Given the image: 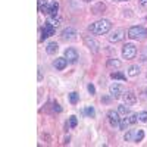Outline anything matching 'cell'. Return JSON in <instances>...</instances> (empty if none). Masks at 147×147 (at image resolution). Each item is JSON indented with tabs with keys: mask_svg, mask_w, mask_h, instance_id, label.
Here are the masks:
<instances>
[{
	"mask_svg": "<svg viewBox=\"0 0 147 147\" xmlns=\"http://www.w3.org/2000/svg\"><path fill=\"white\" fill-rule=\"evenodd\" d=\"M110 28H112L110 21L100 19V21H97V22H93L91 25L88 27V31L91 34H96V35H102V34H107L110 31Z\"/></svg>",
	"mask_w": 147,
	"mask_h": 147,
	"instance_id": "1",
	"label": "cell"
},
{
	"mask_svg": "<svg viewBox=\"0 0 147 147\" xmlns=\"http://www.w3.org/2000/svg\"><path fill=\"white\" fill-rule=\"evenodd\" d=\"M128 37L131 40H144V38H147V30L140 25L131 27L128 30Z\"/></svg>",
	"mask_w": 147,
	"mask_h": 147,
	"instance_id": "2",
	"label": "cell"
},
{
	"mask_svg": "<svg viewBox=\"0 0 147 147\" xmlns=\"http://www.w3.org/2000/svg\"><path fill=\"white\" fill-rule=\"evenodd\" d=\"M137 55V47L134 46L132 43H127L124 44V47H122V57L124 59H134Z\"/></svg>",
	"mask_w": 147,
	"mask_h": 147,
	"instance_id": "3",
	"label": "cell"
},
{
	"mask_svg": "<svg viewBox=\"0 0 147 147\" xmlns=\"http://www.w3.org/2000/svg\"><path fill=\"white\" fill-rule=\"evenodd\" d=\"M84 43H85V46H87L93 53H97V52H99L100 44L97 43V41L93 38V37H90V35H84Z\"/></svg>",
	"mask_w": 147,
	"mask_h": 147,
	"instance_id": "4",
	"label": "cell"
},
{
	"mask_svg": "<svg viewBox=\"0 0 147 147\" xmlns=\"http://www.w3.org/2000/svg\"><path fill=\"white\" fill-rule=\"evenodd\" d=\"M122 99H124V103L128 105V106H132L137 103V96L134 94V91H125L124 94H122Z\"/></svg>",
	"mask_w": 147,
	"mask_h": 147,
	"instance_id": "5",
	"label": "cell"
},
{
	"mask_svg": "<svg viewBox=\"0 0 147 147\" xmlns=\"http://www.w3.org/2000/svg\"><path fill=\"white\" fill-rule=\"evenodd\" d=\"M107 119H109V124L112 125V127H119V122H121L119 112H115V110H109V112H107Z\"/></svg>",
	"mask_w": 147,
	"mask_h": 147,
	"instance_id": "6",
	"label": "cell"
},
{
	"mask_svg": "<svg viewBox=\"0 0 147 147\" xmlns=\"http://www.w3.org/2000/svg\"><path fill=\"white\" fill-rule=\"evenodd\" d=\"M122 91H124V88H122V85L118 84V82H113L109 87V93H110V96H112L113 99H118V97L122 94Z\"/></svg>",
	"mask_w": 147,
	"mask_h": 147,
	"instance_id": "7",
	"label": "cell"
},
{
	"mask_svg": "<svg viewBox=\"0 0 147 147\" xmlns=\"http://www.w3.org/2000/svg\"><path fill=\"white\" fill-rule=\"evenodd\" d=\"M53 34H55V27H52L50 24H47V22H46L44 28H41V37H40V41H43V40L49 38V37L53 35Z\"/></svg>",
	"mask_w": 147,
	"mask_h": 147,
	"instance_id": "8",
	"label": "cell"
},
{
	"mask_svg": "<svg viewBox=\"0 0 147 147\" xmlns=\"http://www.w3.org/2000/svg\"><path fill=\"white\" fill-rule=\"evenodd\" d=\"M65 57H66L68 62H71V63H75L77 60H78V52L75 50V49L69 47V49H66V50H65Z\"/></svg>",
	"mask_w": 147,
	"mask_h": 147,
	"instance_id": "9",
	"label": "cell"
},
{
	"mask_svg": "<svg viewBox=\"0 0 147 147\" xmlns=\"http://www.w3.org/2000/svg\"><path fill=\"white\" fill-rule=\"evenodd\" d=\"M124 37H125V32H124V31H122V30H116V31H113V32H110L109 41H110V43H118V41H121V40H124Z\"/></svg>",
	"mask_w": 147,
	"mask_h": 147,
	"instance_id": "10",
	"label": "cell"
},
{
	"mask_svg": "<svg viewBox=\"0 0 147 147\" xmlns=\"http://www.w3.org/2000/svg\"><path fill=\"white\" fill-rule=\"evenodd\" d=\"M75 35H77V32H75V30H74L72 27H68V28H65L62 32H60V37H62L63 40H72Z\"/></svg>",
	"mask_w": 147,
	"mask_h": 147,
	"instance_id": "11",
	"label": "cell"
},
{
	"mask_svg": "<svg viewBox=\"0 0 147 147\" xmlns=\"http://www.w3.org/2000/svg\"><path fill=\"white\" fill-rule=\"evenodd\" d=\"M66 65H68L66 57H57V59H55V62H53V66H55L57 71H63V69L66 68Z\"/></svg>",
	"mask_w": 147,
	"mask_h": 147,
	"instance_id": "12",
	"label": "cell"
},
{
	"mask_svg": "<svg viewBox=\"0 0 147 147\" xmlns=\"http://www.w3.org/2000/svg\"><path fill=\"white\" fill-rule=\"evenodd\" d=\"M57 10H59V3L57 2H50V5H49V15H50V16H56Z\"/></svg>",
	"mask_w": 147,
	"mask_h": 147,
	"instance_id": "13",
	"label": "cell"
},
{
	"mask_svg": "<svg viewBox=\"0 0 147 147\" xmlns=\"http://www.w3.org/2000/svg\"><path fill=\"white\" fill-rule=\"evenodd\" d=\"M57 50H59V46H57V43H53V41L49 43L47 47H46V52H47L49 55H56Z\"/></svg>",
	"mask_w": 147,
	"mask_h": 147,
	"instance_id": "14",
	"label": "cell"
},
{
	"mask_svg": "<svg viewBox=\"0 0 147 147\" xmlns=\"http://www.w3.org/2000/svg\"><path fill=\"white\" fill-rule=\"evenodd\" d=\"M106 66L107 68H113V69L116 68L118 69V68L122 66V62H121V60H118V59H109L107 62H106Z\"/></svg>",
	"mask_w": 147,
	"mask_h": 147,
	"instance_id": "15",
	"label": "cell"
},
{
	"mask_svg": "<svg viewBox=\"0 0 147 147\" xmlns=\"http://www.w3.org/2000/svg\"><path fill=\"white\" fill-rule=\"evenodd\" d=\"M138 74H140V66L138 65H132V66L128 68V75L129 77H137Z\"/></svg>",
	"mask_w": 147,
	"mask_h": 147,
	"instance_id": "16",
	"label": "cell"
},
{
	"mask_svg": "<svg viewBox=\"0 0 147 147\" xmlns=\"http://www.w3.org/2000/svg\"><path fill=\"white\" fill-rule=\"evenodd\" d=\"M118 112H119V115H124V116H127V113H129L128 105H127V106H125V103H124V105H119V106H118Z\"/></svg>",
	"mask_w": 147,
	"mask_h": 147,
	"instance_id": "17",
	"label": "cell"
},
{
	"mask_svg": "<svg viewBox=\"0 0 147 147\" xmlns=\"http://www.w3.org/2000/svg\"><path fill=\"white\" fill-rule=\"evenodd\" d=\"M105 9H106V6L103 3H97L96 6H93V13H102Z\"/></svg>",
	"mask_w": 147,
	"mask_h": 147,
	"instance_id": "18",
	"label": "cell"
},
{
	"mask_svg": "<svg viewBox=\"0 0 147 147\" xmlns=\"http://www.w3.org/2000/svg\"><path fill=\"white\" fill-rule=\"evenodd\" d=\"M84 115H87L88 118H94V116H96V110H94V107H91V106L85 107V109H84Z\"/></svg>",
	"mask_w": 147,
	"mask_h": 147,
	"instance_id": "19",
	"label": "cell"
},
{
	"mask_svg": "<svg viewBox=\"0 0 147 147\" xmlns=\"http://www.w3.org/2000/svg\"><path fill=\"white\" fill-rule=\"evenodd\" d=\"M143 138H144V131H143V129H138V131L136 132V136H134V141L140 143V141H143Z\"/></svg>",
	"mask_w": 147,
	"mask_h": 147,
	"instance_id": "20",
	"label": "cell"
},
{
	"mask_svg": "<svg viewBox=\"0 0 147 147\" xmlns=\"http://www.w3.org/2000/svg\"><path fill=\"white\" fill-rule=\"evenodd\" d=\"M110 77H112L113 80H121V81L127 80V77L124 75V74H121V72H112V74H110Z\"/></svg>",
	"mask_w": 147,
	"mask_h": 147,
	"instance_id": "21",
	"label": "cell"
},
{
	"mask_svg": "<svg viewBox=\"0 0 147 147\" xmlns=\"http://www.w3.org/2000/svg\"><path fill=\"white\" fill-rule=\"evenodd\" d=\"M69 102H71L72 105H77V103H78V94H77L75 91H72V93L69 94Z\"/></svg>",
	"mask_w": 147,
	"mask_h": 147,
	"instance_id": "22",
	"label": "cell"
},
{
	"mask_svg": "<svg viewBox=\"0 0 147 147\" xmlns=\"http://www.w3.org/2000/svg\"><path fill=\"white\" fill-rule=\"evenodd\" d=\"M47 24H50L52 27H55V28H56V27L59 25V19H57L56 16H50V18L47 19Z\"/></svg>",
	"mask_w": 147,
	"mask_h": 147,
	"instance_id": "23",
	"label": "cell"
},
{
	"mask_svg": "<svg viewBox=\"0 0 147 147\" xmlns=\"http://www.w3.org/2000/svg\"><path fill=\"white\" fill-rule=\"evenodd\" d=\"M128 125H129V121H128V118H127V116L119 122V128H121V129H127V128H128Z\"/></svg>",
	"mask_w": 147,
	"mask_h": 147,
	"instance_id": "24",
	"label": "cell"
},
{
	"mask_svg": "<svg viewBox=\"0 0 147 147\" xmlns=\"http://www.w3.org/2000/svg\"><path fill=\"white\" fill-rule=\"evenodd\" d=\"M77 124H78V119H77V116H75V115L69 116V127H71V128H75V127H77Z\"/></svg>",
	"mask_w": 147,
	"mask_h": 147,
	"instance_id": "25",
	"label": "cell"
},
{
	"mask_svg": "<svg viewBox=\"0 0 147 147\" xmlns=\"http://www.w3.org/2000/svg\"><path fill=\"white\" fill-rule=\"evenodd\" d=\"M128 121H129V124H136V122L138 121V115H136V113H131V115L128 116Z\"/></svg>",
	"mask_w": 147,
	"mask_h": 147,
	"instance_id": "26",
	"label": "cell"
},
{
	"mask_svg": "<svg viewBox=\"0 0 147 147\" xmlns=\"http://www.w3.org/2000/svg\"><path fill=\"white\" fill-rule=\"evenodd\" d=\"M138 121L147 122V112H146V110H144V112H140V113H138Z\"/></svg>",
	"mask_w": 147,
	"mask_h": 147,
	"instance_id": "27",
	"label": "cell"
},
{
	"mask_svg": "<svg viewBox=\"0 0 147 147\" xmlns=\"http://www.w3.org/2000/svg\"><path fill=\"white\" fill-rule=\"evenodd\" d=\"M87 90H88V93H90L91 96H94V94H96V87H94L93 84H88V85H87Z\"/></svg>",
	"mask_w": 147,
	"mask_h": 147,
	"instance_id": "28",
	"label": "cell"
},
{
	"mask_svg": "<svg viewBox=\"0 0 147 147\" xmlns=\"http://www.w3.org/2000/svg\"><path fill=\"white\" fill-rule=\"evenodd\" d=\"M132 136H134V132H132V131H128V132L125 134V137H124L125 141H132Z\"/></svg>",
	"mask_w": 147,
	"mask_h": 147,
	"instance_id": "29",
	"label": "cell"
},
{
	"mask_svg": "<svg viewBox=\"0 0 147 147\" xmlns=\"http://www.w3.org/2000/svg\"><path fill=\"white\" fill-rule=\"evenodd\" d=\"M53 110H55V112H57V113H59V112H62V107H60V106H59V105H57V103L55 102V103H53Z\"/></svg>",
	"mask_w": 147,
	"mask_h": 147,
	"instance_id": "30",
	"label": "cell"
},
{
	"mask_svg": "<svg viewBox=\"0 0 147 147\" xmlns=\"http://www.w3.org/2000/svg\"><path fill=\"white\" fill-rule=\"evenodd\" d=\"M138 3L143 9H147V0H138Z\"/></svg>",
	"mask_w": 147,
	"mask_h": 147,
	"instance_id": "31",
	"label": "cell"
},
{
	"mask_svg": "<svg viewBox=\"0 0 147 147\" xmlns=\"http://www.w3.org/2000/svg\"><path fill=\"white\" fill-rule=\"evenodd\" d=\"M102 102H103V103H109V102H110V99H109V97H103Z\"/></svg>",
	"mask_w": 147,
	"mask_h": 147,
	"instance_id": "32",
	"label": "cell"
},
{
	"mask_svg": "<svg viewBox=\"0 0 147 147\" xmlns=\"http://www.w3.org/2000/svg\"><path fill=\"white\" fill-rule=\"evenodd\" d=\"M43 75H41V68H38V80H41Z\"/></svg>",
	"mask_w": 147,
	"mask_h": 147,
	"instance_id": "33",
	"label": "cell"
},
{
	"mask_svg": "<svg viewBox=\"0 0 147 147\" xmlns=\"http://www.w3.org/2000/svg\"><path fill=\"white\" fill-rule=\"evenodd\" d=\"M82 2H85V3H90V2H93V0H82Z\"/></svg>",
	"mask_w": 147,
	"mask_h": 147,
	"instance_id": "34",
	"label": "cell"
},
{
	"mask_svg": "<svg viewBox=\"0 0 147 147\" xmlns=\"http://www.w3.org/2000/svg\"><path fill=\"white\" fill-rule=\"evenodd\" d=\"M115 2H127V0H115Z\"/></svg>",
	"mask_w": 147,
	"mask_h": 147,
	"instance_id": "35",
	"label": "cell"
},
{
	"mask_svg": "<svg viewBox=\"0 0 147 147\" xmlns=\"http://www.w3.org/2000/svg\"><path fill=\"white\" fill-rule=\"evenodd\" d=\"M144 19H146V22H147V15H146V18H144Z\"/></svg>",
	"mask_w": 147,
	"mask_h": 147,
	"instance_id": "36",
	"label": "cell"
},
{
	"mask_svg": "<svg viewBox=\"0 0 147 147\" xmlns=\"http://www.w3.org/2000/svg\"><path fill=\"white\" fill-rule=\"evenodd\" d=\"M146 94H147V88H146Z\"/></svg>",
	"mask_w": 147,
	"mask_h": 147,
	"instance_id": "37",
	"label": "cell"
},
{
	"mask_svg": "<svg viewBox=\"0 0 147 147\" xmlns=\"http://www.w3.org/2000/svg\"><path fill=\"white\" fill-rule=\"evenodd\" d=\"M146 50H147V49H146Z\"/></svg>",
	"mask_w": 147,
	"mask_h": 147,
	"instance_id": "38",
	"label": "cell"
}]
</instances>
